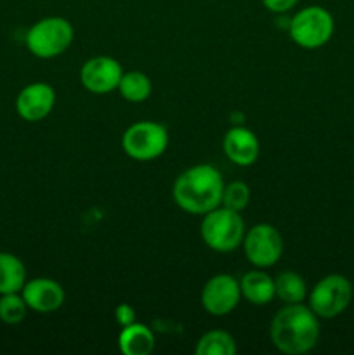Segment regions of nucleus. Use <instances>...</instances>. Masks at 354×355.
<instances>
[{
  "instance_id": "nucleus-1",
  "label": "nucleus",
  "mask_w": 354,
  "mask_h": 355,
  "mask_svg": "<svg viewBox=\"0 0 354 355\" xmlns=\"http://www.w3.org/2000/svg\"><path fill=\"white\" fill-rule=\"evenodd\" d=\"M224 179L214 165L198 163L177 175L172 186V200L183 211L205 215L221 207Z\"/></svg>"
},
{
  "instance_id": "nucleus-2",
  "label": "nucleus",
  "mask_w": 354,
  "mask_h": 355,
  "mask_svg": "<svg viewBox=\"0 0 354 355\" xmlns=\"http://www.w3.org/2000/svg\"><path fill=\"white\" fill-rule=\"evenodd\" d=\"M319 318L304 304H287L269 324L271 343L287 355L311 352L319 340Z\"/></svg>"
},
{
  "instance_id": "nucleus-3",
  "label": "nucleus",
  "mask_w": 354,
  "mask_h": 355,
  "mask_svg": "<svg viewBox=\"0 0 354 355\" xmlns=\"http://www.w3.org/2000/svg\"><path fill=\"white\" fill-rule=\"evenodd\" d=\"M245 220L242 211L217 207L203 215L200 224V236L205 245L217 253H229L239 248L245 238Z\"/></svg>"
},
{
  "instance_id": "nucleus-4",
  "label": "nucleus",
  "mask_w": 354,
  "mask_h": 355,
  "mask_svg": "<svg viewBox=\"0 0 354 355\" xmlns=\"http://www.w3.org/2000/svg\"><path fill=\"white\" fill-rule=\"evenodd\" d=\"M73 38L75 30L66 17L47 16L31 24L24 37V44L35 58L54 59L68 51Z\"/></svg>"
},
{
  "instance_id": "nucleus-5",
  "label": "nucleus",
  "mask_w": 354,
  "mask_h": 355,
  "mask_svg": "<svg viewBox=\"0 0 354 355\" xmlns=\"http://www.w3.org/2000/svg\"><path fill=\"white\" fill-rule=\"evenodd\" d=\"M335 31V21L330 10L321 6H307L297 10L288 21V33L290 38L302 49L323 47L328 44Z\"/></svg>"
},
{
  "instance_id": "nucleus-6",
  "label": "nucleus",
  "mask_w": 354,
  "mask_h": 355,
  "mask_svg": "<svg viewBox=\"0 0 354 355\" xmlns=\"http://www.w3.org/2000/svg\"><path fill=\"white\" fill-rule=\"evenodd\" d=\"M169 148V130L153 120L135 121L121 135V149L135 162H153Z\"/></svg>"
},
{
  "instance_id": "nucleus-7",
  "label": "nucleus",
  "mask_w": 354,
  "mask_h": 355,
  "mask_svg": "<svg viewBox=\"0 0 354 355\" xmlns=\"http://www.w3.org/2000/svg\"><path fill=\"white\" fill-rule=\"evenodd\" d=\"M353 284L342 274L321 277L307 293L309 309L319 319H335L347 311L353 302Z\"/></svg>"
},
{
  "instance_id": "nucleus-8",
  "label": "nucleus",
  "mask_w": 354,
  "mask_h": 355,
  "mask_svg": "<svg viewBox=\"0 0 354 355\" xmlns=\"http://www.w3.org/2000/svg\"><path fill=\"white\" fill-rule=\"evenodd\" d=\"M243 252L246 260L257 269H269L280 262L283 255V238L271 224H255L245 232Z\"/></svg>"
},
{
  "instance_id": "nucleus-9",
  "label": "nucleus",
  "mask_w": 354,
  "mask_h": 355,
  "mask_svg": "<svg viewBox=\"0 0 354 355\" xmlns=\"http://www.w3.org/2000/svg\"><path fill=\"white\" fill-rule=\"evenodd\" d=\"M239 300H242L239 279L231 274H215L201 288V307L214 318H224L231 314L238 307Z\"/></svg>"
},
{
  "instance_id": "nucleus-10",
  "label": "nucleus",
  "mask_w": 354,
  "mask_h": 355,
  "mask_svg": "<svg viewBox=\"0 0 354 355\" xmlns=\"http://www.w3.org/2000/svg\"><path fill=\"white\" fill-rule=\"evenodd\" d=\"M124 69L111 55H96L87 59L80 68V83L83 89L96 96H104L118 89Z\"/></svg>"
},
{
  "instance_id": "nucleus-11",
  "label": "nucleus",
  "mask_w": 354,
  "mask_h": 355,
  "mask_svg": "<svg viewBox=\"0 0 354 355\" xmlns=\"http://www.w3.org/2000/svg\"><path fill=\"white\" fill-rule=\"evenodd\" d=\"M56 106L54 87L45 82L28 83L17 92L16 113L28 123H38L52 113Z\"/></svg>"
},
{
  "instance_id": "nucleus-12",
  "label": "nucleus",
  "mask_w": 354,
  "mask_h": 355,
  "mask_svg": "<svg viewBox=\"0 0 354 355\" xmlns=\"http://www.w3.org/2000/svg\"><path fill=\"white\" fill-rule=\"evenodd\" d=\"M21 295L28 309L38 314H52L59 311L66 300L65 288L51 277H35L26 281Z\"/></svg>"
},
{
  "instance_id": "nucleus-13",
  "label": "nucleus",
  "mask_w": 354,
  "mask_h": 355,
  "mask_svg": "<svg viewBox=\"0 0 354 355\" xmlns=\"http://www.w3.org/2000/svg\"><path fill=\"white\" fill-rule=\"evenodd\" d=\"M222 149L233 165L252 166L259 159L260 142L250 128L233 127L224 134Z\"/></svg>"
},
{
  "instance_id": "nucleus-14",
  "label": "nucleus",
  "mask_w": 354,
  "mask_h": 355,
  "mask_svg": "<svg viewBox=\"0 0 354 355\" xmlns=\"http://www.w3.org/2000/svg\"><path fill=\"white\" fill-rule=\"evenodd\" d=\"M239 290H242V298H245L248 304L262 307V305L271 304L274 300V279L264 269L248 270L239 279Z\"/></svg>"
},
{
  "instance_id": "nucleus-15",
  "label": "nucleus",
  "mask_w": 354,
  "mask_h": 355,
  "mask_svg": "<svg viewBox=\"0 0 354 355\" xmlns=\"http://www.w3.org/2000/svg\"><path fill=\"white\" fill-rule=\"evenodd\" d=\"M155 335L142 322H132L120 329L118 349L124 355H149L155 350Z\"/></svg>"
},
{
  "instance_id": "nucleus-16",
  "label": "nucleus",
  "mask_w": 354,
  "mask_h": 355,
  "mask_svg": "<svg viewBox=\"0 0 354 355\" xmlns=\"http://www.w3.org/2000/svg\"><path fill=\"white\" fill-rule=\"evenodd\" d=\"M26 267L14 253L0 252V295L17 293L26 283Z\"/></svg>"
},
{
  "instance_id": "nucleus-17",
  "label": "nucleus",
  "mask_w": 354,
  "mask_h": 355,
  "mask_svg": "<svg viewBox=\"0 0 354 355\" xmlns=\"http://www.w3.org/2000/svg\"><path fill=\"white\" fill-rule=\"evenodd\" d=\"M307 293V284H305L304 277L294 270H283L274 277V295L285 305L302 304Z\"/></svg>"
},
{
  "instance_id": "nucleus-18",
  "label": "nucleus",
  "mask_w": 354,
  "mask_h": 355,
  "mask_svg": "<svg viewBox=\"0 0 354 355\" xmlns=\"http://www.w3.org/2000/svg\"><path fill=\"white\" fill-rule=\"evenodd\" d=\"M238 343L235 336L222 329H210L198 338L194 354L196 355H236Z\"/></svg>"
},
{
  "instance_id": "nucleus-19",
  "label": "nucleus",
  "mask_w": 354,
  "mask_h": 355,
  "mask_svg": "<svg viewBox=\"0 0 354 355\" xmlns=\"http://www.w3.org/2000/svg\"><path fill=\"white\" fill-rule=\"evenodd\" d=\"M117 90L127 103H144L151 96L153 83L146 73L124 71Z\"/></svg>"
},
{
  "instance_id": "nucleus-20",
  "label": "nucleus",
  "mask_w": 354,
  "mask_h": 355,
  "mask_svg": "<svg viewBox=\"0 0 354 355\" xmlns=\"http://www.w3.org/2000/svg\"><path fill=\"white\" fill-rule=\"evenodd\" d=\"M28 305L21 291L17 293L0 295V321L7 326H16L23 322L28 315Z\"/></svg>"
},
{
  "instance_id": "nucleus-21",
  "label": "nucleus",
  "mask_w": 354,
  "mask_h": 355,
  "mask_svg": "<svg viewBox=\"0 0 354 355\" xmlns=\"http://www.w3.org/2000/svg\"><path fill=\"white\" fill-rule=\"evenodd\" d=\"M250 203V187L242 180L224 184L221 205L235 211H243Z\"/></svg>"
},
{
  "instance_id": "nucleus-22",
  "label": "nucleus",
  "mask_w": 354,
  "mask_h": 355,
  "mask_svg": "<svg viewBox=\"0 0 354 355\" xmlns=\"http://www.w3.org/2000/svg\"><path fill=\"white\" fill-rule=\"evenodd\" d=\"M115 321L120 328L135 322V309L130 304H120L115 309Z\"/></svg>"
},
{
  "instance_id": "nucleus-23",
  "label": "nucleus",
  "mask_w": 354,
  "mask_h": 355,
  "mask_svg": "<svg viewBox=\"0 0 354 355\" xmlns=\"http://www.w3.org/2000/svg\"><path fill=\"white\" fill-rule=\"evenodd\" d=\"M297 3L298 0H262V6L273 14H287Z\"/></svg>"
}]
</instances>
